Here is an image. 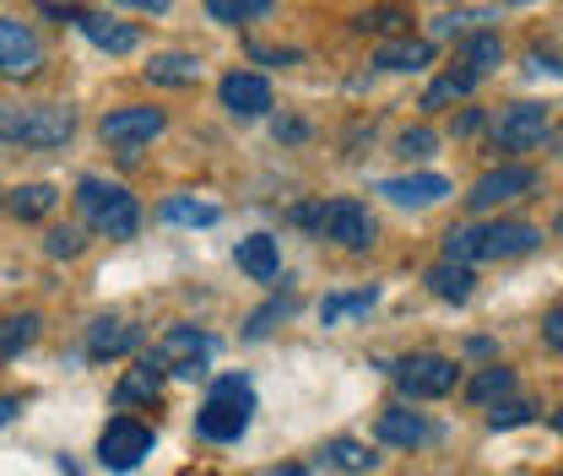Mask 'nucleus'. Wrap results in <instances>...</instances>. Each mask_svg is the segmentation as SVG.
<instances>
[{"label":"nucleus","mask_w":563,"mask_h":476,"mask_svg":"<svg viewBox=\"0 0 563 476\" xmlns=\"http://www.w3.org/2000/svg\"><path fill=\"white\" fill-rule=\"evenodd\" d=\"M542 244V228L531 222H483V228H455L444 239V261H515V255H531Z\"/></svg>","instance_id":"f257e3e1"},{"label":"nucleus","mask_w":563,"mask_h":476,"mask_svg":"<svg viewBox=\"0 0 563 476\" xmlns=\"http://www.w3.org/2000/svg\"><path fill=\"white\" fill-rule=\"evenodd\" d=\"M250 411H255V390H250V379L228 374V379H217V390L207 396V407L196 411V433L211 439V444H233V439L250 428Z\"/></svg>","instance_id":"f03ea898"},{"label":"nucleus","mask_w":563,"mask_h":476,"mask_svg":"<svg viewBox=\"0 0 563 476\" xmlns=\"http://www.w3.org/2000/svg\"><path fill=\"white\" fill-rule=\"evenodd\" d=\"M76 201L87 211V228H92V233H103V239H136L141 206L131 190L103 185V179H81V185H76Z\"/></svg>","instance_id":"7ed1b4c3"},{"label":"nucleus","mask_w":563,"mask_h":476,"mask_svg":"<svg viewBox=\"0 0 563 476\" xmlns=\"http://www.w3.org/2000/svg\"><path fill=\"white\" fill-rule=\"evenodd\" d=\"M146 357H152L163 374L201 379V374H207V357H211V336L207 331H196V325H174V331H163V336L152 341Z\"/></svg>","instance_id":"20e7f679"},{"label":"nucleus","mask_w":563,"mask_h":476,"mask_svg":"<svg viewBox=\"0 0 563 476\" xmlns=\"http://www.w3.org/2000/svg\"><path fill=\"white\" fill-rule=\"evenodd\" d=\"M70 136H76V114L60 103L11 109V125H5V141H22V146H66Z\"/></svg>","instance_id":"39448f33"},{"label":"nucleus","mask_w":563,"mask_h":476,"mask_svg":"<svg viewBox=\"0 0 563 476\" xmlns=\"http://www.w3.org/2000/svg\"><path fill=\"white\" fill-rule=\"evenodd\" d=\"M455 379H461L455 357H439V352H412V357L396 363V385H401L412 401H439V396H450Z\"/></svg>","instance_id":"423d86ee"},{"label":"nucleus","mask_w":563,"mask_h":476,"mask_svg":"<svg viewBox=\"0 0 563 476\" xmlns=\"http://www.w3.org/2000/svg\"><path fill=\"white\" fill-rule=\"evenodd\" d=\"M152 444H157V433L136 422V417H114L109 428H103V439H98V461L109 466V472H136L141 461L152 455Z\"/></svg>","instance_id":"0eeeda50"},{"label":"nucleus","mask_w":563,"mask_h":476,"mask_svg":"<svg viewBox=\"0 0 563 476\" xmlns=\"http://www.w3.org/2000/svg\"><path fill=\"white\" fill-rule=\"evenodd\" d=\"M320 239H331V244H342V250H368L374 244V217H368V206L352 201V196H336V201L320 206Z\"/></svg>","instance_id":"6e6552de"},{"label":"nucleus","mask_w":563,"mask_h":476,"mask_svg":"<svg viewBox=\"0 0 563 476\" xmlns=\"http://www.w3.org/2000/svg\"><path fill=\"white\" fill-rule=\"evenodd\" d=\"M163 131H168V114L152 109V103L114 109V114H103V125H98V136L109 141V146H120V152H136V146H146V141H157Z\"/></svg>","instance_id":"1a4fd4ad"},{"label":"nucleus","mask_w":563,"mask_h":476,"mask_svg":"<svg viewBox=\"0 0 563 476\" xmlns=\"http://www.w3.org/2000/svg\"><path fill=\"white\" fill-rule=\"evenodd\" d=\"M38 70H44V44H38V33H33L27 22L0 16V76L27 81V76H38Z\"/></svg>","instance_id":"9d476101"},{"label":"nucleus","mask_w":563,"mask_h":476,"mask_svg":"<svg viewBox=\"0 0 563 476\" xmlns=\"http://www.w3.org/2000/svg\"><path fill=\"white\" fill-rule=\"evenodd\" d=\"M531 190H537V174L520 168V163H504V168H488V174L472 185L466 206H472V211H493V206H504V201H526Z\"/></svg>","instance_id":"9b49d317"},{"label":"nucleus","mask_w":563,"mask_h":476,"mask_svg":"<svg viewBox=\"0 0 563 476\" xmlns=\"http://www.w3.org/2000/svg\"><path fill=\"white\" fill-rule=\"evenodd\" d=\"M493 141L504 152H531L548 141V109L542 103H509L498 120H493Z\"/></svg>","instance_id":"f8f14e48"},{"label":"nucleus","mask_w":563,"mask_h":476,"mask_svg":"<svg viewBox=\"0 0 563 476\" xmlns=\"http://www.w3.org/2000/svg\"><path fill=\"white\" fill-rule=\"evenodd\" d=\"M217 92H222V109H228L233 120H261V114L272 109V81L255 76V70H228V76L217 81Z\"/></svg>","instance_id":"ddd939ff"},{"label":"nucleus","mask_w":563,"mask_h":476,"mask_svg":"<svg viewBox=\"0 0 563 476\" xmlns=\"http://www.w3.org/2000/svg\"><path fill=\"white\" fill-rule=\"evenodd\" d=\"M136 325L131 320H92V331H87V357L92 363H109V357H125V352H136Z\"/></svg>","instance_id":"4468645a"},{"label":"nucleus","mask_w":563,"mask_h":476,"mask_svg":"<svg viewBox=\"0 0 563 476\" xmlns=\"http://www.w3.org/2000/svg\"><path fill=\"white\" fill-rule=\"evenodd\" d=\"M98 49H109V55H131V49H141V33L131 27V22H114V16H103V11H81V22H76Z\"/></svg>","instance_id":"2eb2a0df"},{"label":"nucleus","mask_w":563,"mask_h":476,"mask_svg":"<svg viewBox=\"0 0 563 476\" xmlns=\"http://www.w3.org/2000/svg\"><path fill=\"white\" fill-rule=\"evenodd\" d=\"M379 196L396 206H433L450 196V179H439V174H407V179H385Z\"/></svg>","instance_id":"dca6fc26"},{"label":"nucleus","mask_w":563,"mask_h":476,"mask_svg":"<svg viewBox=\"0 0 563 476\" xmlns=\"http://www.w3.org/2000/svg\"><path fill=\"white\" fill-rule=\"evenodd\" d=\"M233 261H239V272L255 276V281H272V276L282 272V255H277V239H272V233H250V239H239Z\"/></svg>","instance_id":"f3484780"},{"label":"nucleus","mask_w":563,"mask_h":476,"mask_svg":"<svg viewBox=\"0 0 563 476\" xmlns=\"http://www.w3.org/2000/svg\"><path fill=\"white\" fill-rule=\"evenodd\" d=\"M157 396H163V368H157L152 357H141L136 368L120 379V390H114V401H120V407H152Z\"/></svg>","instance_id":"a211bd4d"},{"label":"nucleus","mask_w":563,"mask_h":476,"mask_svg":"<svg viewBox=\"0 0 563 476\" xmlns=\"http://www.w3.org/2000/svg\"><path fill=\"white\" fill-rule=\"evenodd\" d=\"M422 281H428V292H433V298H444V303H466V298H472V287H477L472 266H461V261H439Z\"/></svg>","instance_id":"6ab92c4d"},{"label":"nucleus","mask_w":563,"mask_h":476,"mask_svg":"<svg viewBox=\"0 0 563 476\" xmlns=\"http://www.w3.org/2000/svg\"><path fill=\"white\" fill-rule=\"evenodd\" d=\"M428 60H433V44H428V38H412V33L374 49V66L379 70H422Z\"/></svg>","instance_id":"aec40b11"},{"label":"nucleus","mask_w":563,"mask_h":476,"mask_svg":"<svg viewBox=\"0 0 563 476\" xmlns=\"http://www.w3.org/2000/svg\"><path fill=\"white\" fill-rule=\"evenodd\" d=\"M379 439L396 444V450H418L422 439H428V422H422L418 411L390 407V411H379Z\"/></svg>","instance_id":"412c9836"},{"label":"nucleus","mask_w":563,"mask_h":476,"mask_svg":"<svg viewBox=\"0 0 563 476\" xmlns=\"http://www.w3.org/2000/svg\"><path fill=\"white\" fill-rule=\"evenodd\" d=\"M379 303V292L374 287H357V292H331L325 303H320V325H347L357 314H368Z\"/></svg>","instance_id":"4be33fe9"},{"label":"nucleus","mask_w":563,"mask_h":476,"mask_svg":"<svg viewBox=\"0 0 563 476\" xmlns=\"http://www.w3.org/2000/svg\"><path fill=\"white\" fill-rule=\"evenodd\" d=\"M146 81H157V87H196L201 81V60L196 55H152Z\"/></svg>","instance_id":"5701e85b"},{"label":"nucleus","mask_w":563,"mask_h":476,"mask_svg":"<svg viewBox=\"0 0 563 476\" xmlns=\"http://www.w3.org/2000/svg\"><path fill=\"white\" fill-rule=\"evenodd\" d=\"M461 66L483 81L493 66H504V38H498V33H472V38L461 44Z\"/></svg>","instance_id":"b1692460"},{"label":"nucleus","mask_w":563,"mask_h":476,"mask_svg":"<svg viewBox=\"0 0 563 476\" xmlns=\"http://www.w3.org/2000/svg\"><path fill=\"white\" fill-rule=\"evenodd\" d=\"M325 461H331L336 472H347V476H363V472L379 466V455H374L368 444H357V439H331V444H325Z\"/></svg>","instance_id":"393cba45"},{"label":"nucleus","mask_w":563,"mask_h":476,"mask_svg":"<svg viewBox=\"0 0 563 476\" xmlns=\"http://www.w3.org/2000/svg\"><path fill=\"white\" fill-rule=\"evenodd\" d=\"M60 206V190L55 185H22V190H11V211L22 217V222H38V217H49Z\"/></svg>","instance_id":"a878e982"},{"label":"nucleus","mask_w":563,"mask_h":476,"mask_svg":"<svg viewBox=\"0 0 563 476\" xmlns=\"http://www.w3.org/2000/svg\"><path fill=\"white\" fill-rule=\"evenodd\" d=\"M472 87H477V76H472L466 66H461V70H444V76H439V81H433V87L422 92V109H444V103H461V98H466Z\"/></svg>","instance_id":"bb28decb"},{"label":"nucleus","mask_w":563,"mask_h":476,"mask_svg":"<svg viewBox=\"0 0 563 476\" xmlns=\"http://www.w3.org/2000/svg\"><path fill=\"white\" fill-rule=\"evenodd\" d=\"M33 341H38V314H33V309H27V314H5V320H0V363L16 357V352L33 346Z\"/></svg>","instance_id":"cd10ccee"},{"label":"nucleus","mask_w":563,"mask_h":476,"mask_svg":"<svg viewBox=\"0 0 563 476\" xmlns=\"http://www.w3.org/2000/svg\"><path fill=\"white\" fill-rule=\"evenodd\" d=\"M157 217H163V222H185V228H211V222H217L222 211H217L211 201H190V196H174V201L157 206Z\"/></svg>","instance_id":"c85d7f7f"},{"label":"nucleus","mask_w":563,"mask_h":476,"mask_svg":"<svg viewBox=\"0 0 563 476\" xmlns=\"http://www.w3.org/2000/svg\"><path fill=\"white\" fill-rule=\"evenodd\" d=\"M515 390V368H504V363H493V368H483L472 385H466V396L477 401V407H488V401H504Z\"/></svg>","instance_id":"c756f323"},{"label":"nucleus","mask_w":563,"mask_h":476,"mask_svg":"<svg viewBox=\"0 0 563 476\" xmlns=\"http://www.w3.org/2000/svg\"><path fill=\"white\" fill-rule=\"evenodd\" d=\"M277 0H207V16L211 22H228V27H239V22H255V16H266Z\"/></svg>","instance_id":"7c9ffc66"},{"label":"nucleus","mask_w":563,"mask_h":476,"mask_svg":"<svg viewBox=\"0 0 563 476\" xmlns=\"http://www.w3.org/2000/svg\"><path fill=\"white\" fill-rule=\"evenodd\" d=\"M407 22H412V16H407L401 5H374V11H363V16H357V27H363V33H401Z\"/></svg>","instance_id":"2f4dec72"},{"label":"nucleus","mask_w":563,"mask_h":476,"mask_svg":"<svg viewBox=\"0 0 563 476\" xmlns=\"http://www.w3.org/2000/svg\"><path fill=\"white\" fill-rule=\"evenodd\" d=\"M282 314H292V298H272L266 309H255V314H250V325H244V336L261 341V336H266V331H272V325L282 320Z\"/></svg>","instance_id":"473e14b6"},{"label":"nucleus","mask_w":563,"mask_h":476,"mask_svg":"<svg viewBox=\"0 0 563 476\" xmlns=\"http://www.w3.org/2000/svg\"><path fill=\"white\" fill-rule=\"evenodd\" d=\"M44 250H49V255H55V261H70V255H81V250H87V233H81V228H49V244H44Z\"/></svg>","instance_id":"72a5a7b5"},{"label":"nucleus","mask_w":563,"mask_h":476,"mask_svg":"<svg viewBox=\"0 0 563 476\" xmlns=\"http://www.w3.org/2000/svg\"><path fill=\"white\" fill-rule=\"evenodd\" d=\"M433 146H439V136H433L428 125H418V131H401V136H396V152H401V157H428Z\"/></svg>","instance_id":"f704fd0d"},{"label":"nucleus","mask_w":563,"mask_h":476,"mask_svg":"<svg viewBox=\"0 0 563 476\" xmlns=\"http://www.w3.org/2000/svg\"><path fill=\"white\" fill-rule=\"evenodd\" d=\"M531 401H498V407L488 411V422L493 428H520V422H531Z\"/></svg>","instance_id":"c9c22d12"},{"label":"nucleus","mask_w":563,"mask_h":476,"mask_svg":"<svg viewBox=\"0 0 563 476\" xmlns=\"http://www.w3.org/2000/svg\"><path fill=\"white\" fill-rule=\"evenodd\" d=\"M542 341H548V346L563 357V309H553V314L542 320Z\"/></svg>","instance_id":"e433bc0d"},{"label":"nucleus","mask_w":563,"mask_h":476,"mask_svg":"<svg viewBox=\"0 0 563 476\" xmlns=\"http://www.w3.org/2000/svg\"><path fill=\"white\" fill-rule=\"evenodd\" d=\"M250 55H255V60H266V66H292V60H298V49H266V44H255Z\"/></svg>","instance_id":"4c0bfd02"},{"label":"nucleus","mask_w":563,"mask_h":476,"mask_svg":"<svg viewBox=\"0 0 563 476\" xmlns=\"http://www.w3.org/2000/svg\"><path fill=\"white\" fill-rule=\"evenodd\" d=\"M109 5H131V11H146V16H163L174 0H109Z\"/></svg>","instance_id":"58836bf2"},{"label":"nucleus","mask_w":563,"mask_h":476,"mask_svg":"<svg viewBox=\"0 0 563 476\" xmlns=\"http://www.w3.org/2000/svg\"><path fill=\"white\" fill-rule=\"evenodd\" d=\"M477 125H483V109H466V114L455 120V136H472Z\"/></svg>","instance_id":"ea45409f"},{"label":"nucleus","mask_w":563,"mask_h":476,"mask_svg":"<svg viewBox=\"0 0 563 476\" xmlns=\"http://www.w3.org/2000/svg\"><path fill=\"white\" fill-rule=\"evenodd\" d=\"M277 141H303V125L298 120H277Z\"/></svg>","instance_id":"a19ab883"},{"label":"nucleus","mask_w":563,"mask_h":476,"mask_svg":"<svg viewBox=\"0 0 563 476\" xmlns=\"http://www.w3.org/2000/svg\"><path fill=\"white\" fill-rule=\"evenodd\" d=\"M11 417H16V396H0V428H5Z\"/></svg>","instance_id":"79ce46f5"},{"label":"nucleus","mask_w":563,"mask_h":476,"mask_svg":"<svg viewBox=\"0 0 563 476\" xmlns=\"http://www.w3.org/2000/svg\"><path fill=\"white\" fill-rule=\"evenodd\" d=\"M266 476H309V466H277V472H266Z\"/></svg>","instance_id":"37998d69"},{"label":"nucleus","mask_w":563,"mask_h":476,"mask_svg":"<svg viewBox=\"0 0 563 476\" xmlns=\"http://www.w3.org/2000/svg\"><path fill=\"white\" fill-rule=\"evenodd\" d=\"M5 125H11V109L0 103V141H5Z\"/></svg>","instance_id":"c03bdc74"},{"label":"nucleus","mask_w":563,"mask_h":476,"mask_svg":"<svg viewBox=\"0 0 563 476\" xmlns=\"http://www.w3.org/2000/svg\"><path fill=\"white\" fill-rule=\"evenodd\" d=\"M553 422H559V433H563V411H559V417H553Z\"/></svg>","instance_id":"a18cd8bd"},{"label":"nucleus","mask_w":563,"mask_h":476,"mask_svg":"<svg viewBox=\"0 0 563 476\" xmlns=\"http://www.w3.org/2000/svg\"><path fill=\"white\" fill-rule=\"evenodd\" d=\"M559 233H563V211H559Z\"/></svg>","instance_id":"49530a36"},{"label":"nucleus","mask_w":563,"mask_h":476,"mask_svg":"<svg viewBox=\"0 0 563 476\" xmlns=\"http://www.w3.org/2000/svg\"><path fill=\"white\" fill-rule=\"evenodd\" d=\"M0 206H5V196H0Z\"/></svg>","instance_id":"de8ad7c7"}]
</instances>
